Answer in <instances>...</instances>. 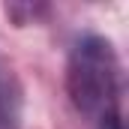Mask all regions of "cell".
I'll list each match as a JSON object with an SVG mask.
<instances>
[{
  "instance_id": "6da1fadb",
  "label": "cell",
  "mask_w": 129,
  "mask_h": 129,
  "mask_svg": "<svg viewBox=\"0 0 129 129\" xmlns=\"http://www.w3.org/2000/svg\"><path fill=\"white\" fill-rule=\"evenodd\" d=\"M66 90L78 114L99 126L120 114V60L105 36L87 33L75 42L66 63Z\"/></svg>"
},
{
  "instance_id": "7a4b0ae2",
  "label": "cell",
  "mask_w": 129,
  "mask_h": 129,
  "mask_svg": "<svg viewBox=\"0 0 129 129\" xmlns=\"http://www.w3.org/2000/svg\"><path fill=\"white\" fill-rule=\"evenodd\" d=\"M24 117V90L15 69L0 60V129H21Z\"/></svg>"
},
{
  "instance_id": "3957f363",
  "label": "cell",
  "mask_w": 129,
  "mask_h": 129,
  "mask_svg": "<svg viewBox=\"0 0 129 129\" xmlns=\"http://www.w3.org/2000/svg\"><path fill=\"white\" fill-rule=\"evenodd\" d=\"M102 129H123V120H120V114H117V117H111V120H108Z\"/></svg>"
}]
</instances>
